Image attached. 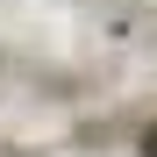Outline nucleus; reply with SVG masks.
<instances>
[{"label": "nucleus", "instance_id": "f257e3e1", "mask_svg": "<svg viewBox=\"0 0 157 157\" xmlns=\"http://www.w3.org/2000/svg\"><path fill=\"white\" fill-rule=\"evenodd\" d=\"M143 157H157V136H150V143H143Z\"/></svg>", "mask_w": 157, "mask_h": 157}]
</instances>
